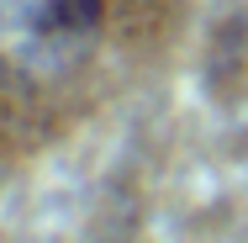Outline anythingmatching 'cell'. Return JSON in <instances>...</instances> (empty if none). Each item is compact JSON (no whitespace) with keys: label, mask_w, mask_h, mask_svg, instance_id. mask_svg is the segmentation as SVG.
Segmentation results:
<instances>
[{"label":"cell","mask_w":248,"mask_h":243,"mask_svg":"<svg viewBox=\"0 0 248 243\" xmlns=\"http://www.w3.org/2000/svg\"><path fill=\"white\" fill-rule=\"evenodd\" d=\"M174 0H0V164L69 143L148 64Z\"/></svg>","instance_id":"1"}]
</instances>
